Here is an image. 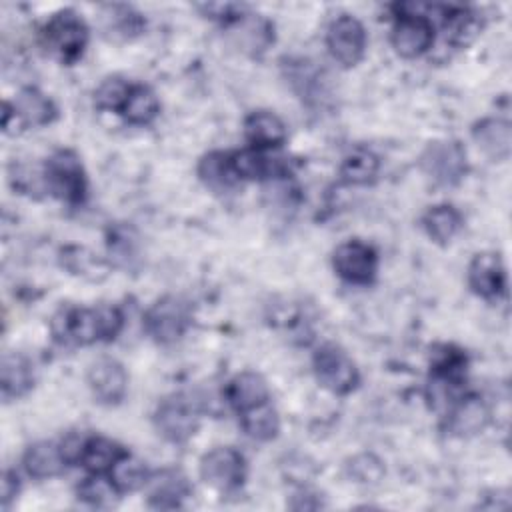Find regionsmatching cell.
<instances>
[{
	"label": "cell",
	"instance_id": "obj_8",
	"mask_svg": "<svg viewBox=\"0 0 512 512\" xmlns=\"http://www.w3.org/2000/svg\"><path fill=\"white\" fill-rule=\"evenodd\" d=\"M198 472L206 486L218 492H234L246 480V460L232 446H216L200 458Z\"/></svg>",
	"mask_w": 512,
	"mask_h": 512
},
{
	"label": "cell",
	"instance_id": "obj_40",
	"mask_svg": "<svg viewBox=\"0 0 512 512\" xmlns=\"http://www.w3.org/2000/svg\"><path fill=\"white\" fill-rule=\"evenodd\" d=\"M18 492H20V480H18L16 470L6 468L4 476H2V496H0L2 508H8L16 500Z\"/></svg>",
	"mask_w": 512,
	"mask_h": 512
},
{
	"label": "cell",
	"instance_id": "obj_41",
	"mask_svg": "<svg viewBox=\"0 0 512 512\" xmlns=\"http://www.w3.org/2000/svg\"><path fill=\"white\" fill-rule=\"evenodd\" d=\"M322 502H320V496L308 488H300L294 496H292V502H290V508L292 510H316L320 508Z\"/></svg>",
	"mask_w": 512,
	"mask_h": 512
},
{
	"label": "cell",
	"instance_id": "obj_36",
	"mask_svg": "<svg viewBox=\"0 0 512 512\" xmlns=\"http://www.w3.org/2000/svg\"><path fill=\"white\" fill-rule=\"evenodd\" d=\"M8 178L14 190H18L20 194H28V196H38L40 192H48L46 190V176H44V166L36 168L30 164H22V162H12L10 170H8Z\"/></svg>",
	"mask_w": 512,
	"mask_h": 512
},
{
	"label": "cell",
	"instance_id": "obj_4",
	"mask_svg": "<svg viewBox=\"0 0 512 512\" xmlns=\"http://www.w3.org/2000/svg\"><path fill=\"white\" fill-rule=\"evenodd\" d=\"M422 174L436 186H456L468 170L466 150L458 140H432L418 158Z\"/></svg>",
	"mask_w": 512,
	"mask_h": 512
},
{
	"label": "cell",
	"instance_id": "obj_34",
	"mask_svg": "<svg viewBox=\"0 0 512 512\" xmlns=\"http://www.w3.org/2000/svg\"><path fill=\"white\" fill-rule=\"evenodd\" d=\"M108 476L112 478V482L116 484L120 494H124V492H134V490L144 488L148 482L150 470L144 460H140L132 454H126L116 462V466L108 472Z\"/></svg>",
	"mask_w": 512,
	"mask_h": 512
},
{
	"label": "cell",
	"instance_id": "obj_31",
	"mask_svg": "<svg viewBox=\"0 0 512 512\" xmlns=\"http://www.w3.org/2000/svg\"><path fill=\"white\" fill-rule=\"evenodd\" d=\"M122 118L132 126H148L160 114V100L156 92L144 84H136L122 108Z\"/></svg>",
	"mask_w": 512,
	"mask_h": 512
},
{
	"label": "cell",
	"instance_id": "obj_23",
	"mask_svg": "<svg viewBox=\"0 0 512 512\" xmlns=\"http://www.w3.org/2000/svg\"><path fill=\"white\" fill-rule=\"evenodd\" d=\"M34 386V368L24 354L6 352L0 362V388L4 400L24 396Z\"/></svg>",
	"mask_w": 512,
	"mask_h": 512
},
{
	"label": "cell",
	"instance_id": "obj_38",
	"mask_svg": "<svg viewBox=\"0 0 512 512\" xmlns=\"http://www.w3.org/2000/svg\"><path fill=\"white\" fill-rule=\"evenodd\" d=\"M348 470L354 482H362V484H376L384 476V466L374 454L354 456L348 464Z\"/></svg>",
	"mask_w": 512,
	"mask_h": 512
},
{
	"label": "cell",
	"instance_id": "obj_21",
	"mask_svg": "<svg viewBox=\"0 0 512 512\" xmlns=\"http://www.w3.org/2000/svg\"><path fill=\"white\" fill-rule=\"evenodd\" d=\"M446 40L456 48L470 46L482 32V18L466 6H440Z\"/></svg>",
	"mask_w": 512,
	"mask_h": 512
},
{
	"label": "cell",
	"instance_id": "obj_35",
	"mask_svg": "<svg viewBox=\"0 0 512 512\" xmlns=\"http://www.w3.org/2000/svg\"><path fill=\"white\" fill-rule=\"evenodd\" d=\"M132 84L122 76H108L104 78L94 90V106L104 112H122Z\"/></svg>",
	"mask_w": 512,
	"mask_h": 512
},
{
	"label": "cell",
	"instance_id": "obj_18",
	"mask_svg": "<svg viewBox=\"0 0 512 512\" xmlns=\"http://www.w3.org/2000/svg\"><path fill=\"white\" fill-rule=\"evenodd\" d=\"M244 136L252 148L272 150L286 142L284 120L272 110H254L244 118Z\"/></svg>",
	"mask_w": 512,
	"mask_h": 512
},
{
	"label": "cell",
	"instance_id": "obj_2",
	"mask_svg": "<svg viewBox=\"0 0 512 512\" xmlns=\"http://www.w3.org/2000/svg\"><path fill=\"white\" fill-rule=\"evenodd\" d=\"M40 42L42 48L62 64H74L86 50L88 26L76 10L62 8L42 26Z\"/></svg>",
	"mask_w": 512,
	"mask_h": 512
},
{
	"label": "cell",
	"instance_id": "obj_9",
	"mask_svg": "<svg viewBox=\"0 0 512 512\" xmlns=\"http://www.w3.org/2000/svg\"><path fill=\"white\" fill-rule=\"evenodd\" d=\"M190 326V308L178 296L158 298L144 314V330L158 344H172Z\"/></svg>",
	"mask_w": 512,
	"mask_h": 512
},
{
	"label": "cell",
	"instance_id": "obj_30",
	"mask_svg": "<svg viewBox=\"0 0 512 512\" xmlns=\"http://www.w3.org/2000/svg\"><path fill=\"white\" fill-rule=\"evenodd\" d=\"M378 170H380V160H378V156H376L372 150L364 148V146H356V148H352V150L342 158V164H340V178H342L346 184L364 186V184L374 182Z\"/></svg>",
	"mask_w": 512,
	"mask_h": 512
},
{
	"label": "cell",
	"instance_id": "obj_20",
	"mask_svg": "<svg viewBox=\"0 0 512 512\" xmlns=\"http://www.w3.org/2000/svg\"><path fill=\"white\" fill-rule=\"evenodd\" d=\"M224 398L228 400V404L240 414L246 412L258 404H264L270 400V390L266 380L252 370H244L238 372L224 390Z\"/></svg>",
	"mask_w": 512,
	"mask_h": 512
},
{
	"label": "cell",
	"instance_id": "obj_32",
	"mask_svg": "<svg viewBox=\"0 0 512 512\" xmlns=\"http://www.w3.org/2000/svg\"><path fill=\"white\" fill-rule=\"evenodd\" d=\"M60 264L66 268L70 274L82 276L86 280H102L108 274V264L98 258L92 250L84 246H66L60 250Z\"/></svg>",
	"mask_w": 512,
	"mask_h": 512
},
{
	"label": "cell",
	"instance_id": "obj_10",
	"mask_svg": "<svg viewBox=\"0 0 512 512\" xmlns=\"http://www.w3.org/2000/svg\"><path fill=\"white\" fill-rule=\"evenodd\" d=\"M326 48L334 62L344 68L356 66L366 52L364 24L352 14H338L326 30Z\"/></svg>",
	"mask_w": 512,
	"mask_h": 512
},
{
	"label": "cell",
	"instance_id": "obj_7",
	"mask_svg": "<svg viewBox=\"0 0 512 512\" xmlns=\"http://www.w3.org/2000/svg\"><path fill=\"white\" fill-rule=\"evenodd\" d=\"M152 420L156 432L164 440L172 444H182L190 440L198 430V404L182 394L166 396L156 406Z\"/></svg>",
	"mask_w": 512,
	"mask_h": 512
},
{
	"label": "cell",
	"instance_id": "obj_14",
	"mask_svg": "<svg viewBox=\"0 0 512 512\" xmlns=\"http://www.w3.org/2000/svg\"><path fill=\"white\" fill-rule=\"evenodd\" d=\"M468 288L486 300L506 292V268L498 252H478L468 264Z\"/></svg>",
	"mask_w": 512,
	"mask_h": 512
},
{
	"label": "cell",
	"instance_id": "obj_33",
	"mask_svg": "<svg viewBox=\"0 0 512 512\" xmlns=\"http://www.w3.org/2000/svg\"><path fill=\"white\" fill-rule=\"evenodd\" d=\"M76 498L92 508H110L120 498V490L108 474H90L76 484Z\"/></svg>",
	"mask_w": 512,
	"mask_h": 512
},
{
	"label": "cell",
	"instance_id": "obj_6",
	"mask_svg": "<svg viewBox=\"0 0 512 512\" xmlns=\"http://www.w3.org/2000/svg\"><path fill=\"white\" fill-rule=\"evenodd\" d=\"M46 190L68 204H80L86 198V174L80 158L66 148L50 154L44 162Z\"/></svg>",
	"mask_w": 512,
	"mask_h": 512
},
{
	"label": "cell",
	"instance_id": "obj_37",
	"mask_svg": "<svg viewBox=\"0 0 512 512\" xmlns=\"http://www.w3.org/2000/svg\"><path fill=\"white\" fill-rule=\"evenodd\" d=\"M108 252L118 266H126L132 258H136V238H132L130 228L116 226L110 230Z\"/></svg>",
	"mask_w": 512,
	"mask_h": 512
},
{
	"label": "cell",
	"instance_id": "obj_39",
	"mask_svg": "<svg viewBox=\"0 0 512 512\" xmlns=\"http://www.w3.org/2000/svg\"><path fill=\"white\" fill-rule=\"evenodd\" d=\"M86 440H88V436H84V434H80V432H68V434L58 442V444H60V450H62V454H64L66 464H80V458H82Z\"/></svg>",
	"mask_w": 512,
	"mask_h": 512
},
{
	"label": "cell",
	"instance_id": "obj_29",
	"mask_svg": "<svg viewBox=\"0 0 512 512\" xmlns=\"http://www.w3.org/2000/svg\"><path fill=\"white\" fill-rule=\"evenodd\" d=\"M240 428L244 434L256 442H270L280 432V416L276 408L268 402L258 404L246 412H240Z\"/></svg>",
	"mask_w": 512,
	"mask_h": 512
},
{
	"label": "cell",
	"instance_id": "obj_13",
	"mask_svg": "<svg viewBox=\"0 0 512 512\" xmlns=\"http://www.w3.org/2000/svg\"><path fill=\"white\" fill-rule=\"evenodd\" d=\"M144 488L148 494V506L156 510L180 508L192 492L188 476L180 468H160L150 472Z\"/></svg>",
	"mask_w": 512,
	"mask_h": 512
},
{
	"label": "cell",
	"instance_id": "obj_12",
	"mask_svg": "<svg viewBox=\"0 0 512 512\" xmlns=\"http://www.w3.org/2000/svg\"><path fill=\"white\" fill-rule=\"evenodd\" d=\"M86 384L98 404L116 406L126 396L128 374L122 362L110 356H102L88 366Z\"/></svg>",
	"mask_w": 512,
	"mask_h": 512
},
{
	"label": "cell",
	"instance_id": "obj_11",
	"mask_svg": "<svg viewBox=\"0 0 512 512\" xmlns=\"http://www.w3.org/2000/svg\"><path fill=\"white\" fill-rule=\"evenodd\" d=\"M334 272L350 284H372L378 272L376 250L362 240H346L332 252Z\"/></svg>",
	"mask_w": 512,
	"mask_h": 512
},
{
	"label": "cell",
	"instance_id": "obj_28",
	"mask_svg": "<svg viewBox=\"0 0 512 512\" xmlns=\"http://www.w3.org/2000/svg\"><path fill=\"white\" fill-rule=\"evenodd\" d=\"M422 228L426 236L436 244H448L462 228V214L452 204H436L430 206L422 218Z\"/></svg>",
	"mask_w": 512,
	"mask_h": 512
},
{
	"label": "cell",
	"instance_id": "obj_24",
	"mask_svg": "<svg viewBox=\"0 0 512 512\" xmlns=\"http://www.w3.org/2000/svg\"><path fill=\"white\" fill-rule=\"evenodd\" d=\"M196 172L200 182L214 192H228L240 182L232 168L230 152H222V150H212L204 154L198 162Z\"/></svg>",
	"mask_w": 512,
	"mask_h": 512
},
{
	"label": "cell",
	"instance_id": "obj_15",
	"mask_svg": "<svg viewBox=\"0 0 512 512\" xmlns=\"http://www.w3.org/2000/svg\"><path fill=\"white\" fill-rule=\"evenodd\" d=\"M448 430L454 436L468 438L486 430L490 422V408L476 394H462L444 414Z\"/></svg>",
	"mask_w": 512,
	"mask_h": 512
},
{
	"label": "cell",
	"instance_id": "obj_27",
	"mask_svg": "<svg viewBox=\"0 0 512 512\" xmlns=\"http://www.w3.org/2000/svg\"><path fill=\"white\" fill-rule=\"evenodd\" d=\"M128 450L106 436H88L80 464L90 474H108Z\"/></svg>",
	"mask_w": 512,
	"mask_h": 512
},
{
	"label": "cell",
	"instance_id": "obj_26",
	"mask_svg": "<svg viewBox=\"0 0 512 512\" xmlns=\"http://www.w3.org/2000/svg\"><path fill=\"white\" fill-rule=\"evenodd\" d=\"M464 374L430 370L426 382V402L434 412L446 414L452 404L464 394Z\"/></svg>",
	"mask_w": 512,
	"mask_h": 512
},
{
	"label": "cell",
	"instance_id": "obj_25",
	"mask_svg": "<svg viewBox=\"0 0 512 512\" xmlns=\"http://www.w3.org/2000/svg\"><path fill=\"white\" fill-rule=\"evenodd\" d=\"M102 30L110 40H130L144 32V16L126 4H108L102 8Z\"/></svg>",
	"mask_w": 512,
	"mask_h": 512
},
{
	"label": "cell",
	"instance_id": "obj_3",
	"mask_svg": "<svg viewBox=\"0 0 512 512\" xmlns=\"http://www.w3.org/2000/svg\"><path fill=\"white\" fill-rule=\"evenodd\" d=\"M430 4H396V22L390 32V44L402 58H418L434 44V24L428 18Z\"/></svg>",
	"mask_w": 512,
	"mask_h": 512
},
{
	"label": "cell",
	"instance_id": "obj_16",
	"mask_svg": "<svg viewBox=\"0 0 512 512\" xmlns=\"http://www.w3.org/2000/svg\"><path fill=\"white\" fill-rule=\"evenodd\" d=\"M226 28L230 30L234 44L248 54H262L274 42V24L262 14L246 10Z\"/></svg>",
	"mask_w": 512,
	"mask_h": 512
},
{
	"label": "cell",
	"instance_id": "obj_17",
	"mask_svg": "<svg viewBox=\"0 0 512 512\" xmlns=\"http://www.w3.org/2000/svg\"><path fill=\"white\" fill-rule=\"evenodd\" d=\"M22 130L24 128H40V126H48L56 120L58 116V108L52 102V98H48L44 92H40L34 86H26L22 88L14 102H10Z\"/></svg>",
	"mask_w": 512,
	"mask_h": 512
},
{
	"label": "cell",
	"instance_id": "obj_1",
	"mask_svg": "<svg viewBox=\"0 0 512 512\" xmlns=\"http://www.w3.org/2000/svg\"><path fill=\"white\" fill-rule=\"evenodd\" d=\"M124 326V314L118 306L100 304L92 308L62 306L50 320V332L58 344L90 346L114 340Z\"/></svg>",
	"mask_w": 512,
	"mask_h": 512
},
{
	"label": "cell",
	"instance_id": "obj_19",
	"mask_svg": "<svg viewBox=\"0 0 512 512\" xmlns=\"http://www.w3.org/2000/svg\"><path fill=\"white\" fill-rule=\"evenodd\" d=\"M472 138L476 146L496 162L510 156L512 150V128L510 122L498 116H486L472 126Z\"/></svg>",
	"mask_w": 512,
	"mask_h": 512
},
{
	"label": "cell",
	"instance_id": "obj_22",
	"mask_svg": "<svg viewBox=\"0 0 512 512\" xmlns=\"http://www.w3.org/2000/svg\"><path fill=\"white\" fill-rule=\"evenodd\" d=\"M22 466L30 478L48 480V478L58 476L68 464L64 460V454H62L58 442L40 440V442L30 444L24 450Z\"/></svg>",
	"mask_w": 512,
	"mask_h": 512
},
{
	"label": "cell",
	"instance_id": "obj_5",
	"mask_svg": "<svg viewBox=\"0 0 512 512\" xmlns=\"http://www.w3.org/2000/svg\"><path fill=\"white\" fill-rule=\"evenodd\" d=\"M312 370L318 384L336 396L350 394L360 382L356 362L348 356L344 348L332 342L316 348L312 356Z\"/></svg>",
	"mask_w": 512,
	"mask_h": 512
}]
</instances>
